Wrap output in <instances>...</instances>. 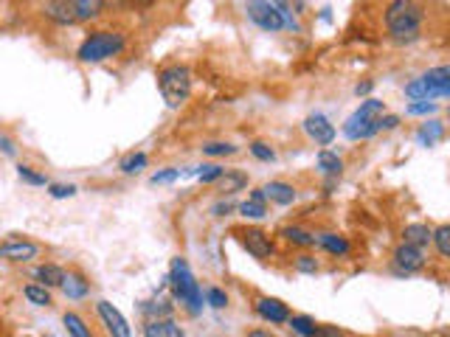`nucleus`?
<instances>
[{"mask_svg": "<svg viewBox=\"0 0 450 337\" xmlns=\"http://www.w3.org/2000/svg\"><path fill=\"white\" fill-rule=\"evenodd\" d=\"M122 51H124V34L122 31H93L90 37H85L76 57L82 62H104L110 57L122 54Z\"/></svg>", "mask_w": 450, "mask_h": 337, "instance_id": "nucleus-6", "label": "nucleus"}, {"mask_svg": "<svg viewBox=\"0 0 450 337\" xmlns=\"http://www.w3.org/2000/svg\"><path fill=\"white\" fill-rule=\"evenodd\" d=\"M251 202H265V194H262V188H254V191H251Z\"/></svg>", "mask_w": 450, "mask_h": 337, "instance_id": "nucleus-46", "label": "nucleus"}, {"mask_svg": "<svg viewBox=\"0 0 450 337\" xmlns=\"http://www.w3.org/2000/svg\"><path fill=\"white\" fill-rule=\"evenodd\" d=\"M245 186H248V174H245V172H228V169H225V172H222V177L217 180V188H219L222 194L242 191Z\"/></svg>", "mask_w": 450, "mask_h": 337, "instance_id": "nucleus-22", "label": "nucleus"}, {"mask_svg": "<svg viewBox=\"0 0 450 337\" xmlns=\"http://www.w3.org/2000/svg\"><path fill=\"white\" fill-rule=\"evenodd\" d=\"M447 93H450V68L447 65H436L428 73H422L405 84V96L414 101H433Z\"/></svg>", "mask_w": 450, "mask_h": 337, "instance_id": "nucleus-4", "label": "nucleus"}, {"mask_svg": "<svg viewBox=\"0 0 450 337\" xmlns=\"http://www.w3.org/2000/svg\"><path fill=\"white\" fill-rule=\"evenodd\" d=\"M279 237H284L287 242L293 245H301V248H312L315 245V237L310 231H301V228H293V225H287V228L279 231Z\"/></svg>", "mask_w": 450, "mask_h": 337, "instance_id": "nucleus-27", "label": "nucleus"}, {"mask_svg": "<svg viewBox=\"0 0 450 337\" xmlns=\"http://www.w3.org/2000/svg\"><path fill=\"white\" fill-rule=\"evenodd\" d=\"M397 124H400V119H397V116H380V121H377V130L389 133V130H394Z\"/></svg>", "mask_w": 450, "mask_h": 337, "instance_id": "nucleus-41", "label": "nucleus"}, {"mask_svg": "<svg viewBox=\"0 0 450 337\" xmlns=\"http://www.w3.org/2000/svg\"><path fill=\"white\" fill-rule=\"evenodd\" d=\"M169 287H172V295L175 301H180L189 315H200L203 312V290L200 284L194 281L191 276V267L186 259H172V267H169Z\"/></svg>", "mask_w": 450, "mask_h": 337, "instance_id": "nucleus-2", "label": "nucleus"}, {"mask_svg": "<svg viewBox=\"0 0 450 337\" xmlns=\"http://www.w3.org/2000/svg\"><path fill=\"white\" fill-rule=\"evenodd\" d=\"M318 169L329 177V180H338L344 174V160L338 158L335 152H329V149H324V152H318Z\"/></svg>", "mask_w": 450, "mask_h": 337, "instance_id": "nucleus-21", "label": "nucleus"}, {"mask_svg": "<svg viewBox=\"0 0 450 337\" xmlns=\"http://www.w3.org/2000/svg\"><path fill=\"white\" fill-rule=\"evenodd\" d=\"M17 174H20V180H23V183H29V186H48L45 174L34 172L31 166H17Z\"/></svg>", "mask_w": 450, "mask_h": 337, "instance_id": "nucleus-31", "label": "nucleus"}, {"mask_svg": "<svg viewBox=\"0 0 450 337\" xmlns=\"http://www.w3.org/2000/svg\"><path fill=\"white\" fill-rule=\"evenodd\" d=\"M101 9H104V3H99V0H73L76 20H93L101 15Z\"/></svg>", "mask_w": 450, "mask_h": 337, "instance_id": "nucleus-25", "label": "nucleus"}, {"mask_svg": "<svg viewBox=\"0 0 450 337\" xmlns=\"http://www.w3.org/2000/svg\"><path fill=\"white\" fill-rule=\"evenodd\" d=\"M37 256H40V245L31 242V239H9V242L0 245V259L12 262V264H26Z\"/></svg>", "mask_w": 450, "mask_h": 337, "instance_id": "nucleus-9", "label": "nucleus"}, {"mask_svg": "<svg viewBox=\"0 0 450 337\" xmlns=\"http://www.w3.org/2000/svg\"><path fill=\"white\" fill-rule=\"evenodd\" d=\"M402 242L425 250V248L430 245V228H428V225H422V222L405 225V228H402Z\"/></svg>", "mask_w": 450, "mask_h": 337, "instance_id": "nucleus-17", "label": "nucleus"}, {"mask_svg": "<svg viewBox=\"0 0 450 337\" xmlns=\"http://www.w3.org/2000/svg\"><path fill=\"white\" fill-rule=\"evenodd\" d=\"M62 323H65V329H68L71 337H93L90 326H87L76 312H65V315H62Z\"/></svg>", "mask_w": 450, "mask_h": 337, "instance_id": "nucleus-26", "label": "nucleus"}, {"mask_svg": "<svg viewBox=\"0 0 450 337\" xmlns=\"http://www.w3.org/2000/svg\"><path fill=\"white\" fill-rule=\"evenodd\" d=\"M290 329L296 331V334H301V337H318V323L310 317V315H290Z\"/></svg>", "mask_w": 450, "mask_h": 337, "instance_id": "nucleus-24", "label": "nucleus"}, {"mask_svg": "<svg viewBox=\"0 0 450 337\" xmlns=\"http://www.w3.org/2000/svg\"><path fill=\"white\" fill-rule=\"evenodd\" d=\"M62 292L71 298V301H79L90 292V281L82 276V273H68L65 281H62Z\"/></svg>", "mask_w": 450, "mask_h": 337, "instance_id": "nucleus-18", "label": "nucleus"}, {"mask_svg": "<svg viewBox=\"0 0 450 337\" xmlns=\"http://www.w3.org/2000/svg\"><path fill=\"white\" fill-rule=\"evenodd\" d=\"M262 194H265V200H270V202H276V205H290V202H296V188H293L290 183H282V180H273V183L262 186Z\"/></svg>", "mask_w": 450, "mask_h": 337, "instance_id": "nucleus-15", "label": "nucleus"}, {"mask_svg": "<svg viewBox=\"0 0 450 337\" xmlns=\"http://www.w3.org/2000/svg\"><path fill=\"white\" fill-rule=\"evenodd\" d=\"M422 23H425V9L411 0H394L386 6V29L391 34V40L397 43H414L422 34Z\"/></svg>", "mask_w": 450, "mask_h": 337, "instance_id": "nucleus-1", "label": "nucleus"}, {"mask_svg": "<svg viewBox=\"0 0 450 337\" xmlns=\"http://www.w3.org/2000/svg\"><path fill=\"white\" fill-rule=\"evenodd\" d=\"M430 242L436 245V250H439L442 259L450 256V228H447V225H439V228L430 231Z\"/></svg>", "mask_w": 450, "mask_h": 337, "instance_id": "nucleus-28", "label": "nucleus"}, {"mask_svg": "<svg viewBox=\"0 0 450 337\" xmlns=\"http://www.w3.org/2000/svg\"><path fill=\"white\" fill-rule=\"evenodd\" d=\"M391 262H394L397 273H405V276H408V273H416V270H422V267H425V250L402 242V245L394 250Z\"/></svg>", "mask_w": 450, "mask_h": 337, "instance_id": "nucleus-11", "label": "nucleus"}, {"mask_svg": "<svg viewBox=\"0 0 450 337\" xmlns=\"http://www.w3.org/2000/svg\"><path fill=\"white\" fill-rule=\"evenodd\" d=\"M23 295H26L34 306H51V292H48L45 287H40V284H26V287H23Z\"/></svg>", "mask_w": 450, "mask_h": 337, "instance_id": "nucleus-30", "label": "nucleus"}, {"mask_svg": "<svg viewBox=\"0 0 450 337\" xmlns=\"http://www.w3.org/2000/svg\"><path fill=\"white\" fill-rule=\"evenodd\" d=\"M237 147L234 144H222V141H214V144H205L203 147V155H211V158H219V155H234Z\"/></svg>", "mask_w": 450, "mask_h": 337, "instance_id": "nucleus-33", "label": "nucleus"}, {"mask_svg": "<svg viewBox=\"0 0 450 337\" xmlns=\"http://www.w3.org/2000/svg\"><path fill=\"white\" fill-rule=\"evenodd\" d=\"M43 15L57 23V26H71L76 23V15H73V3H65V0H54V3H45L43 6Z\"/></svg>", "mask_w": 450, "mask_h": 337, "instance_id": "nucleus-14", "label": "nucleus"}, {"mask_svg": "<svg viewBox=\"0 0 450 337\" xmlns=\"http://www.w3.org/2000/svg\"><path fill=\"white\" fill-rule=\"evenodd\" d=\"M369 90H372V82H361V84L355 87V93H358V96H366Z\"/></svg>", "mask_w": 450, "mask_h": 337, "instance_id": "nucleus-45", "label": "nucleus"}, {"mask_svg": "<svg viewBox=\"0 0 450 337\" xmlns=\"http://www.w3.org/2000/svg\"><path fill=\"white\" fill-rule=\"evenodd\" d=\"M205 301H208L214 309H225V306H228V295H225L219 287H208V290H205Z\"/></svg>", "mask_w": 450, "mask_h": 337, "instance_id": "nucleus-35", "label": "nucleus"}, {"mask_svg": "<svg viewBox=\"0 0 450 337\" xmlns=\"http://www.w3.org/2000/svg\"><path fill=\"white\" fill-rule=\"evenodd\" d=\"M248 337H276V334H270L268 329H251V331H248Z\"/></svg>", "mask_w": 450, "mask_h": 337, "instance_id": "nucleus-44", "label": "nucleus"}, {"mask_svg": "<svg viewBox=\"0 0 450 337\" xmlns=\"http://www.w3.org/2000/svg\"><path fill=\"white\" fill-rule=\"evenodd\" d=\"M144 337H186V334L172 317H164V320H147Z\"/></svg>", "mask_w": 450, "mask_h": 337, "instance_id": "nucleus-16", "label": "nucleus"}, {"mask_svg": "<svg viewBox=\"0 0 450 337\" xmlns=\"http://www.w3.org/2000/svg\"><path fill=\"white\" fill-rule=\"evenodd\" d=\"M436 110H439L436 101H414V104L405 107L408 116H430V112H436Z\"/></svg>", "mask_w": 450, "mask_h": 337, "instance_id": "nucleus-32", "label": "nucleus"}, {"mask_svg": "<svg viewBox=\"0 0 450 337\" xmlns=\"http://www.w3.org/2000/svg\"><path fill=\"white\" fill-rule=\"evenodd\" d=\"M237 239L254 259H270L273 256V239L259 228H242V231H237Z\"/></svg>", "mask_w": 450, "mask_h": 337, "instance_id": "nucleus-8", "label": "nucleus"}, {"mask_svg": "<svg viewBox=\"0 0 450 337\" xmlns=\"http://www.w3.org/2000/svg\"><path fill=\"white\" fill-rule=\"evenodd\" d=\"M245 15H248V20H254L268 34L284 31L279 3H270V0H251V3H245Z\"/></svg>", "mask_w": 450, "mask_h": 337, "instance_id": "nucleus-7", "label": "nucleus"}, {"mask_svg": "<svg viewBox=\"0 0 450 337\" xmlns=\"http://www.w3.org/2000/svg\"><path fill=\"white\" fill-rule=\"evenodd\" d=\"M444 138V124L442 121H425L419 130H416V144L419 147H433V144H439Z\"/></svg>", "mask_w": 450, "mask_h": 337, "instance_id": "nucleus-19", "label": "nucleus"}, {"mask_svg": "<svg viewBox=\"0 0 450 337\" xmlns=\"http://www.w3.org/2000/svg\"><path fill=\"white\" fill-rule=\"evenodd\" d=\"M34 278L40 281V287H62V281H65V270L59 267V264H40L37 270H34Z\"/></svg>", "mask_w": 450, "mask_h": 337, "instance_id": "nucleus-20", "label": "nucleus"}, {"mask_svg": "<svg viewBox=\"0 0 450 337\" xmlns=\"http://www.w3.org/2000/svg\"><path fill=\"white\" fill-rule=\"evenodd\" d=\"M251 155H254L256 160H265V163L276 160V152H273L268 144H262V141H254V144H251Z\"/></svg>", "mask_w": 450, "mask_h": 337, "instance_id": "nucleus-36", "label": "nucleus"}, {"mask_svg": "<svg viewBox=\"0 0 450 337\" xmlns=\"http://www.w3.org/2000/svg\"><path fill=\"white\" fill-rule=\"evenodd\" d=\"M158 87H161L164 101L172 110L183 107L189 101V96H191V73H189V68L186 65H169V68H164L158 73Z\"/></svg>", "mask_w": 450, "mask_h": 337, "instance_id": "nucleus-5", "label": "nucleus"}, {"mask_svg": "<svg viewBox=\"0 0 450 337\" xmlns=\"http://www.w3.org/2000/svg\"><path fill=\"white\" fill-rule=\"evenodd\" d=\"M96 312H99V317H101V323H104V329H107L110 337H133L124 315L116 306H112L110 301H99L96 304Z\"/></svg>", "mask_w": 450, "mask_h": 337, "instance_id": "nucleus-10", "label": "nucleus"}, {"mask_svg": "<svg viewBox=\"0 0 450 337\" xmlns=\"http://www.w3.org/2000/svg\"><path fill=\"white\" fill-rule=\"evenodd\" d=\"M315 242H318L324 250H329L332 256H347V253H349V242H347L344 237H338V234H321Z\"/></svg>", "mask_w": 450, "mask_h": 337, "instance_id": "nucleus-23", "label": "nucleus"}, {"mask_svg": "<svg viewBox=\"0 0 450 337\" xmlns=\"http://www.w3.org/2000/svg\"><path fill=\"white\" fill-rule=\"evenodd\" d=\"M222 172H225V169H222V166H217V163L203 166V169H200V180H203V183H214V180H219V177H222Z\"/></svg>", "mask_w": 450, "mask_h": 337, "instance_id": "nucleus-39", "label": "nucleus"}, {"mask_svg": "<svg viewBox=\"0 0 450 337\" xmlns=\"http://www.w3.org/2000/svg\"><path fill=\"white\" fill-rule=\"evenodd\" d=\"M304 133L318 144V147H329L335 141V127L329 124L326 116H321V112H312V116L304 119Z\"/></svg>", "mask_w": 450, "mask_h": 337, "instance_id": "nucleus-12", "label": "nucleus"}, {"mask_svg": "<svg viewBox=\"0 0 450 337\" xmlns=\"http://www.w3.org/2000/svg\"><path fill=\"white\" fill-rule=\"evenodd\" d=\"M48 194H51L54 200H65V197H73V194H76V186H71V183H68V186H65V183H51V186H48Z\"/></svg>", "mask_w": 450, "mask_h": 337, "instance_id": "nucleus-38", "label": "nucleus"}, {"mask_svg": "<svg viewBox=\"0 0 450 337\" xmlns=\"http://www.w3.org/2000/svg\"><path fill=\"white\" fill-rule=\"evenodd\" d=\"M254 309H256V315L259 317H265V320H270V323H287L290 320V309L282 304V301H276V298H256V304H254Z\"/></svg>", "mask_w": 450, "mask_h": 337, "instance_id": "nucleus-13", "label": "nucleus"}, {"mask_svg": "<svg viewBox=\"0 0 450 337\" xmlns=\"http://www.w3.org/2000/svg\"><path fill=\"white\" fill-rule=\"evenodd\" d=\"M231 208H234L231 202H217V205L211 208V214H214V216H225V214H228Z\"/></svg>", "mask_w": 450, "mask_h": 337, "instance_id": "nucleus-42", "label": "nucleus"}, {"mask_svg": "<svg viewBox=\"0 0 450 337\" xmlns=\"http://www.w3.org/2000/svg\"><path fill=\"white\" fill-rule=\"evenodd\" d=\"M0 147H3V152H6V155H15V144H12L6 135H0Z\"/></svg>", "mask_w": 450, "mask_h": 337, "instance_id": "nucleus-43", "label": "nucleus"}, {"mask_svg": "<svg viewBox=\"0 0 450 337\" xmlns=\"http://www.w3.org/2000/svg\"><path fill=\"white\" fill-rule=\"evenodd\" d=\"M177 177H180V169H166V172L152 174L150 183H152V186H158V183H172V180H177Z\"/></svg>", "mask_w": 450, "mask_h": 337, "instance_id": "nucleus-40", "label": "nucleus"}, {"mask_svg": "<svg viewBox=\"0 0 450 337\" xmlns=\"http://www.w3.org/2000/svg\"><path fill=\"white\" fill-rule=\"evenodd\" d=\"M296 270L298 273H318V262H315V256H310V253H301V256H296Z\"/></svg>", "mask_w": 450, "mask_h": 337, "instance_id": "nucleus-37", "label": "nucleus"}, {"mask_svg": "<svg viewBox=\"0 0 450 337\" xmlns=\"http://www.w3.org/2000/svg\"><path fill=\"white\" fill-rule=\"evenodd\" d=\"M240 214L245 216V219H262L265 214H268V208H265V202H242L240 205Z\"/></svg>", "mask_w": 450, "mask_h": 337, "instance_id": "nucleus-34", "label": "nucleus"}, {"mask_svg": "<svg viewBox=\"0 0 450 337\" xmlns=\"http://www.w3.org/2000/svg\"><path fill=\"white\" fill-rule=\"evenodd\" d=\"M386 112V104L380 101V98H366L352 116L347 119V124H344V135L349 138V141H366V138H372V135H377L380 130H377V121H380V116Z\"/></svg>", "mask_w": 450, "mask_h": 337, "instance_id": "nucleus-3", "label": "nucleus"}, {"mask_svg": "<svg viewBox=\"0 0 450 337\" xmlns=\"http://www.w3.org/2000/svg\"><path fill=\"white\" fill-rule=\"evenodd\" d=\"M144 166H147V155H144V152H130V155H124L122 163H119V169H122L124 174H138Z\"/></svg>", "mask_w": 450, "mask_h": 337, "instance_id": "nucleus-29", "label": "nucleus"}]
</instances>
